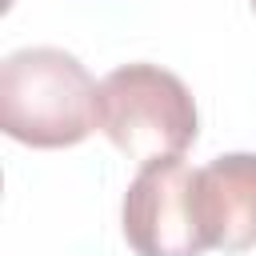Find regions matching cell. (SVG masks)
<instances>
[{"label": "cell", "instance_id": "4", "mask_svg": "<svg viewBox=\"0 0 256 256\" xmlns=\"http://www.w3.org/2000/svg\"><path fill=\"white\" fill-rule=\"evenodd\" d=\"M196 216L208 248H256V152H224L196 168Z\"/></svg>", "mask_w": 256, "mask_h": 256}, {"label": "cell", "instance_id": "2", "mask_svg": "<svg viewBox=\"0 0 256 256\" xmlns=\"http://www.w3.org/2000/svg\"><path fill=\"white\" fill-rule=\"evenodd\" d=\"M100 132L128 160L184 156L200 132L188 84L160 64H120L100 80Z\"/></svg>", "mask_w": 256, "mask_h": 256}, {"label": "cell", "instance_id": "1", "mask_svg": "<svg viewBox=\"0 0 256 256\" xmlns=\"http://www.w3.org/2000/svg\"><path fill=\"white\" fill-rule=\"evenodd\" d=\"M0 128L28 148H72L100 128V84L64 48H16L0 64Z\"/></svg>", "mask_w": 256, "mask_h": 256}, {"label": "cell", "instance_id": "3", "mask_svg": "<svg viewBox=\"0 0 256 256\" xmlns=\"http://www.w3.org/2000/svg\"><path fill=\"white\" fill-rule=\"evenodd\" d=\"M120 232L136 256L208 252L196 216V168H188L180 156L140 164L120 204Z\"/></svg>", "mask_w": 256, "mask_h": 256}, {"label": "cell", "instance_id": "5", "mask_svg": "<svg viewBox=\"0 0 256 256\" xmlns=\"http://www.w3.org/2000/svg\"><path fill=\"white\" fill-rule=\"evenodd\" d=\"M248 4H252V12H256V0H248Z\"/></svg>", "mask_w": 256, "mask_h": 256}]
</instances>
